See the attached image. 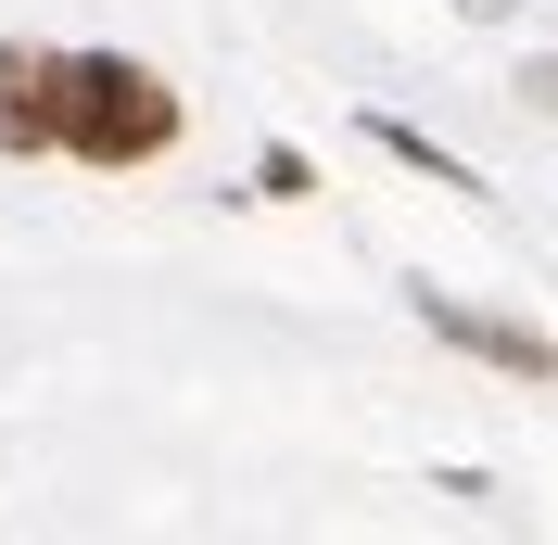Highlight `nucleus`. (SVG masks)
I'll return each mask as SVG.
<instances>
[{"label": "nucleus", "mask_w": 558, "mask_h": 545, "mask_svg": "<svg viewBox=\"0 0 558 545\" xmlns=\"http://www.w3.org/2000/svg\"><path fill=\"white\" fill-rule=\"evenodd\" d=\"M51 140L89 166H153L178 140V89L128 51H51Z\"/></svg>", "instance_id": "nucleus-1"}, {"label": "nucleus", "mask_w": 558, "mask_h": 545, "mask_svg": "<svg viewBox=\"0 0 558 545\" xmlns=\"http://www.w3.org/2000/svg\"><path fill=\"white\" fill-rule=\"evenodd\" d=\"M418 317H432L445 342H470V355H495V368H521V380H546V368H558V342H546V330H508V317H470L457 292H418Z\"/></svg>", "instance_id": "nucleus-2"}, {"label": "nucleus", "mask_w": 558, "mask_h": 545, "mask_svg": "<svg viewBox=\"0 0 558 545\" xmlns=\"http://www.w3.org/2000/svg\"><path fill=\"white\" fill-rule=\"evenodd\" d=\"M38 140H51V51L0 38V153H38Z\"/></svg>", "instance_id": "nucleus-3"}, {"label": "nucleus", "mask_w": 558, "mask_h": 545, "mask_svg": "<svg viewBox=\"0 0 558 545\" xmlns=\"http://www.w3.org/2000/svg\"><path fill=\"white\" fill-rule=\"evenodd\" d=\"M368 140H381L393 166H418V178H432V191H483V178L457 166V153H432V140H418V128H393V114H368Z\"/></svg>", "instance_id": "nucleus-4"}, {"label": "nucleus", "mask_w": 558, "mask_h": 545, "mask_svg": "<svg viewBox=\"0 0 558 545\" xmlns=\"http://www.w3.org/2000/svg\"><path fill=\"white\" fill-rule=\"evenodd\" d=\"M533 89H546V102H558V64H533Z\"/></svg>", "instance_id": "nucleus-5"}]
</instances>
